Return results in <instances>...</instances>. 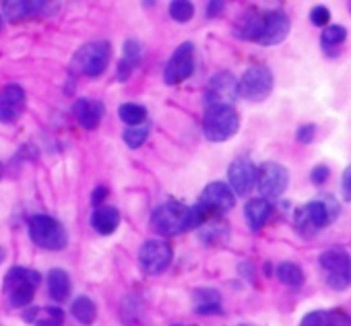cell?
I'll return each instance as SVG.
<instances>
[{
  "label": "cell",
  "instance_id": "obj_28",
  "mask_svg": "<svg viewBox=\"0 0 351 326\" xmlns=\"http://www.w3.org/2000/svg\"><path fill=\"white\" fill-rule=\"evenodd\" d=\"M34 326H62L64 310L62 308H38V314L32 322Z\"/></svg>",
  "mask_w": 351,
  "mask_h": 326
},
{
  "label": "cell",
  "instance_id": "obj_43",
  "mask_svg": "<svg viewBox=\"0 0 351 326\" xmlns=\"http://www.w3.org/2000/svg\"><path fill=\"white\" fill-rule=\"evenodd\" d=\"M240 326H246V324H240Z\"/></svg>",
  "mask_w": 351,
  "mask_h": 326
},
{
  "label": "cell",
  "instance_id": "obj_25",
  "mask_svg": "<svg viewBox=\"0 0 351 326\" xmlns=\"http://www.w3.org/2000/svg\"><path fill=\"white\" fill-rule=\"evenodd\" d=\"M141 58V46L136 42H126L124 44V54H122V60L118 62V71H116V79L118 81H126L130 77V73L134 71L136 62Z\"/></svg>",
  "mask_w": 351,
  "mask_h": 326
},
{
  "label": "cell",
  "instance_id": "obj_8",
  "mask_svg": "<svg viewBox=\"0 0 351 326\" xmlns=\"http://www.w3.org/2000/svg\"><path fill=\"white\" fill-rule=\"evenodd\" d=\"M273 73L263 64H254L246 68L244 75L238 79V97L252 103L265 101L273 91Z\"/></svg>",
  "mask_w": 351,
  "mask_h": 326
},
{
  "label": "cell",
  "instance_id": "obj_21",
  "mask_svg": "<svg viewBox=\"0 0 351 326\" xmlns=\"http://www.w3.org/2000/svg\"><path fill=\"white\" fill-rule=\"evenodd\" d=\"M118 223H120V213H118L114 207H104V205H99V207L93 211V215H91V225H93V229H95L97 234H101V236L114 234L116 227H118Z\"/></svg>",
  "mask_w": 351,
  "mask_h": 326
},
{
  "label": "cell",
  "instance_id": "obj_12",
  "mask_svg": "<svg viewBox=\"0 0 351 326\" xmlns=\"http://www.w3.org/2000/svg\"><path fill=\"white\" fill-rule=\"evenodd\" d=\"M193 71H195V46L191 42H184L167 60V66L163 71V81L167 85H178L186 81L193 75Z\"/></svg>",
  "mask_w": 351,
  "mask_h": 326
},
{
  "label": "cell",
  "instance_id": "obj_4",
  "mask_svg": "<svg viewBox=\"0 0 351 326\" xmlns=\"http://www.w3.org/2000/svg\"><path fill=\"white\" fill-rule=\"evenodd\" d=\"M236 207V195L234 190L223 184V182H211L201 199H199V205L195 207L197 213H199V227L207 221H211L213 217L217 215H223L228 211H232Z\"/></svg>",
  "mask_w": 351,
  "mask_h": 326
},
{
  "label": "cell",
  "instance_id": "obj_14",
  "mask_svg": "<svg viewBox=\"0 0 351 326\" xmlns=\"http://www.w3.org/2000/svg\"><path fill=\"white\" fill-rule=\"evenodd\" d=\"M25 103H27V97L21 85L11 83L3 87V91H0V122L11 124L19 120L21 114L25 112Z\"/></svg>",
  "mask_w": 351,
  "mask_h": 326
},
{
  "label": "cell",
  "instance_id": "obj_26",
  "mask_svg": "<svg viewBox=\"0 0 351 326\" xmlns=\"http://www.w3.org/2000/svg\"><path fill=\"white\" fill-rule=\"evenodd\" d=\"M275 273H277V279L289 289H300L304 285V271L295 262H281L277 264Z\"/></svg>",
  "mask_w": 351,
  "mask_h": 326
},
{
  "label": "cell",
  "instance_id": "obj_6",
  "mask_svg": "<svg viewBox=\"0 0 351 326\" xmlns=\"http://www.w3.org/2000/svg\"><path fill=\"white\" fill-rule=\"evenodd\" d=\"M29 227V238L36 246L44 248V250H52L58 252L66 246L69 238H66V229L62 227V223L50 215H34L27 223Z\"/></svg>",
  "mask_w": 351,
  "mask_h": 326
},
{
  "label": "cell",
  "instance_id": "obj_42",
  "mask_svg": "<svg viewBox=\"0 0 351 326\" xmlns=\"http://www.w3.org/2000/svg\"><path fill=\"white\" fill-rule=\"evenodd\" d=\"M173 326H180V324H173Z\"/></svg>",
  "mask_w": 351,
  "mask_h": 326
},
{
  "label": "cell",
  "instance_id": "obj_38",
  "mask_svg": "<svg viewBox=\"0 0 351 326\" xmlns=\"http://www.w3.org/2000/svg\"><path fill=\"white\" fill-rule=\"evenodd\" d=\"M238 271H240V275H242L246 281H252V277H254V266H252L250 262H242Z\"/></svg>",
  "mask_w": 351,
  "mask_h": 326
},
{
  "label": "cell",
  "instance_id": "obj_27",
  "mask_svg": "<svg viewBox=\"0 0 351 326\" xmlns=\"http://www.w3.org/2000/svg\"><path fill=\"white\" fill-rule=\"evenodd\" d=\"M71 314L75 316V320L77 322H81V324H93V320H95V316H97V308H95V303L89 299V297H77L75 301H73V305H71Z\"/></svg>",
  "mask_w": 351,
  "mask_h": 326
},
{
  "label": "cell",
  "instance_id": "obj_29",
  "mask_svg": "<svg viewBox=\"0 0 351 326\" xmlns=\"http://www.w3.org/2000/svg\"><path fill=\"white\" fill-rule=\"evenodd\" d=\"M118 116L128 126H138L147 120V110L138 103H122L118 108Z\"/></svg>",
  "mask_w": 351,
  "mask_h": 326
},
{
  "label": "cell",
  "instance_id": "obj_19",
  "mask_svg": "<svg viewBox=\"0 0 351 326\" xmlns=\"http://www.w3.org/2000/svg\"><path fill=\"white\" fill-rule=\"evenodd\" d=\"M318 262L326 271V275H351V258L345 250L339 248L324 250L318 256Z\"/></svg>",
  "mask_w": 351,
  "mask_h": 326
},
{
  "label": "cell",
  "instance_id": "obj_33",
  "mask_svg": "<svg viewBox=\"0 0 351 326\" xmlns=\"http://www.w3.org/2000/svg\"><path fill=\"white\" fill-rule=\"evenodd\" d=\"M310 21H312V25L324 29L328 25V21H330V11L326 7H314L310 11Z\"/></svg>",
  "mask_w": 351,
  "mask_h": 326
},
{
  "label": "cell",
  "instance_id": "obj_36",
  "mask_svg": "<svg viewBox=\"0 0 351 326\" xmlns=\"http://www.w3.org/2000/svg\"><path fill=\"white\" fill-rule=\"evenodd\" d=\"M341 195H343L345 201L351 203V166H349V168L343 172V176H341Z\"/></svg>",
  "mask_w": 351,
  "mask_h": 326
},
{
  "label": "cell",
  "instance_id": "obj_17",
  "mask_svg": "<svg viewBox=\"0 0 351 326\" xmlns=\"http://www.w3.org/2000/svg\"><path fill=\"white\" fill-rule=\"evenodd\" d=\"M73 114L81 128L93 130V128H97V124L104 116V105H101V101H93V99H77L73 105Z\"/></svg>",
  "mask_w": 351,
  "mask_h": 326
},
{
  "label": "cell",
  "instance_id": "obj_35",
  "mask_svg": "<svg viewBox=\"0 0 351 326\" xmlns=\"http://www.w3.org/2000/svg\"><path fill=\"white\" fill-rule=\"evenodd\" d=\"M328 176H330V170L326 166H322V163L316 168H312V172H310V180H312L314 186H322L328 180Z\"/></svg>",
  "mask_w": 351,
  "mask_h": 326
},
{
  "label": "cell",
  "instance_id": "obj_30",
  "mask_svg": "<svg viewBox=\"0 0 351 326\" xmlns=\"http://www.w3.org/2000/svg\"><path fill=\"white\" fill-rule=\"evenodd\" d=\"M149 132H151V124H149V122H143V124H138V126H128V128L124 130L122 138H124V142H126L130 149H138V147L147 140Z\"/></svg>",
  "mask_w": 351,
  "mask_h": 326
},
{
  "label": "cell",
  "instance_id": "obj_31",
  "mask_svg": "<svg viewBox=\"0 0 351 326\" xmlns=\"http://www.w3.org/2000/svg\"><path fill=\"white\" fill-rule=\"evenodd\" d=\"M193 15H195V7H193V3H189V0H176V3L169 5V17L173 21L186 23L193 19Z\"/></svg>",
  "mask_w": 351,
  "mask_h": 326
},
{
  "label": "cell",
  "instance_id": "obj_1",
  "mask_svg": "<svg viewBox=\"0 0 351 326\" xmlns=\"http://www.w3.org/2000/svg\"><path fill=\"white\" fill-rule=\"evenodd\" d=\"M289 17L283 11H248L236 25V36L258 46H277L289 34Z\"/></svg>",
  "mask_w": 351,
  "mask_h": 326
},
{
  "label": "cell",
  "instance_id": "obj_16",
  "mask_svg": "<svg viewBox=\"0 0 351 326\" xmlns=\"http://www.w3.org/2000/svg\"><path fill=\"white\" fill-rule=\"evenodd\" d=\"M54 9H56V5L44 3V0H19V3H5V7H3L5 17L13 23L50 15Z\"/></svg>",
  "mask_w": 351,
  "mask_h": 326
},
{
  "label": "cell",
  "instance_id": "obj_40",
  "mask_svg": "<svg viewBox=\"0 0 351 326\" xmlns=\"http://www.w3.org/2000/svg\"><path fill=\"white\" fill-rule=\"evenodd\" d=\"M0 29H3V15H0Z\"/></svg>",
  "mask_w": 351,
  "mask_h": 326
},
{
  "label": "cell",
  "instance_id": "obj_3",
  "mask_svg": "<svg viewBox=\"0 0 351 326\" xmlns=\"http://www.w3.org/2000/svg\"><path fill=\"white\" fill-rule=\"evenodd\" d=\"M339 203L330 197H318L310 201L304 209L295 211V227L304 236H314L318 229L328 227L337 217H339Z\"/></svg>",
  "mask_w": 351,
  "mask_h": 326
},
{
  "label": "cell",
  "instance_id": "obj_5",
  "mask_svg": "<svg viewBox=\"0 0 351 326\" xmlns=\"http://www.w3.org/2000/svg\"><path fill=\"white\" fill-rule=\"evenodd\" d=\"M40 273L23 266H13L5 277V293L13 308H25L34 299V291L40 285Z\"/></svg>",
  "mask_w": 351,
  "mask_h": 326
},
{
  "label": "cell",
  "instance_id": "obj_9",
  "mask_svg": "<svg viewBox=\"0 0 351 326\" xmlns=\"http://www.w3.org/2000/svg\"><path fill=\"white\" fill-rule=\"evenodd\" d=\"M112 58V48L108 42H93L83 46L75 58H73V71L87 75V77H99Z\"/></svg>",
  "mask_w": 351,
  "mask_h": 326
},
{
  "label": "cell",
  "instance_id": "obj_2",
  "mask_svg": "<svg viewBox=\"0 0 351 326\" xmlns=\"http://www.w3.org/2000/svg\"><path fill=\"white\" fill-rule=\"evenodd\" d=\"M151 227L155 234L169 238L184 234L193 227H199V213L195 207H186L182 203H163L151 213Z\"/></svg>",
  "mask_w": 351,
  "mask_h": 326
},
{
  "label": "cell",
  "instance_id": "obj_24",
  "mask_svg": "<svg viewBox=\"0 0 351 326\" xmlns=\"http://www.w3.org/2000/svg\"><path fill=\"white\" fill-rule=\"evenodd\" d=\"M48 291H50V297L56 299V301H64L71 293V279H69V273L62 271V268H52L48 273Z\"/></svg>",
  "mask_w": 351,
  "mask_h": 326
},
{
  "label": "cell",
  "instance_id": "obj_15",
  "mask_svg": "<svg viewBox=\"0 0 351 326\" xmlns=\"http://www.w3.org/2000/svg\"><path fill=\"white\" fill-rule=\"evenodd\" d=\"M228 178H230V188L234 190V195H250V190L254 188L256 182V168L254 163L246 157L236 159L230 170H228Z\"/></svg>",
  "mask_w": 351,
  "mask_h": 326
},
{
  "label": "cell",
  "instance_id": "obj_20",
  "mask_svg": "<svg viewBox=\"0 0 351 326\" xmlns=\"http://www.w3.org/2000/svg\"><path fill=\"white\" fill-rule=\"evenodd\" d=\"M271 213H273V205L267 199H252L244 207V217L252 231H258L269 221Z\"/></svg>",
  "mask_w": 351,
  "mask_h": 326
},
{
  "label": "cell",
  "instance_id": "obj_7",
  "mask_svg": "<svg viewBox=\"0 0 351 326\" xmlns=\"http://www.w3.org/2000/svg\"><path fill=\"white\" fill-rule=\"evenodd\" d=\"M240 128V118L234 105H217L209 108L203 118V132L213 142H223L232 138Z\"/></svg>",
  "mask_w": 351,
  "mask_h": 326
},
{
  "label": "cell",
  "instance_id": "obj_37",
  "mask_svg": "<svg viewBox=\"0 0 351 326\" xmlns=\"http://www.w3.org/2000/svg\"><path fill=\"white\" fill-rule=\"evenodd\" d=\"M223 9H226L223 3H209L207 5V17L209 19H215V17H219L223 13Z\"/></svg>",
  "mask_w": 351,
  "mask_h": 326
},
{
  "label": "cell",
  "instance_id": "obj_11",
  "mask_svg": "<svg viewBox=\"0 0 351 326\" xmlns=\"http://www.w3.org/2000/svg\"><path fill=\"white\" fill-rule=\"evenodd\" d=\"M171 258H173V252L169 244L163 240H147L138 250V264L149 275L163 273L171 264Z\"/></svg>",
  "mask_w": 351,
  "mask_h": 326
},
{
  "label": "cell",
  "instance_id": "obj_18",
  "mask_svg": "<svg viewBox=\"0 0 351 326\" xmlns=\"http://www.w3.org/2000/svg\"><path fill=\"white\" fill-rule=\"evenodd\" d=\"M300 326H351V318L341 310H314L302 318Z\"/></svg>",
  "mask_w": 351,
  "mask_h": 326
},
{
  "label": "cell",
  "instance_id": "obj_39",
  "mask_svg": "<svg viewBox=\"0 0 351 326\" xmlns=\"http://www.w3.org/2000/svg\"><path fill=\"white\" fill-rule=\"evenodd\" d=\"M106 197H108V188H97V190L93 192V205L99 207V203H101Z\"/></svg>",
  "mask_w": 351,
  "mask_h": 326
},
{
  "label": "cell",
  "instance_id": "obj_34",
  "mask_svg": "<svg viewBox=\"0 0 351 326\" xmlns=\"http://www.w3.org/2000/svg\"><path fill=\"white\" fill-rule=\"evenodd\" d=\"M314 136H316V124H304L295 132V140L302 145H310L314 140Z\"/></svg>",
  "mask_w": 351,
  "mask_h": 326
},
{
  "label": "cell",
  "instance_id": "obj_32",
  "mask_svg": "<svg viewBox=\"0 0 351 326\" xmlns=\"http://www.w3.org/2000/svg\"><path fill=\"white\" fill-rule=\"evenodd\" d=\"M199 236L205 244L213 246V244H221L223 240H228V229L221 223H211V225L203 227Z\"/></svg>",
  "mask_w": 351,
  "mask_h": 326
},
{
  "label": "cell",
  "instance_id": "obj_10",
  "mask_svg": "<svg viewBox=\"0 0 351 326\" xmlns=\"http://www.w3.org/2000/svg\"><path fill=\"white\" fill-rule=\"evenodd\" d=\"M254 186L263 195L261 199H279L289 186V172L275 161H265L256 170Z\"/></svg>",
  "mask_w": 351,
  "mask_h": 326
},
{
  "label": "cell",
  "instance_id": "obj_13",
  "mask_svg": "<svg viewBox=\"0 0 351 326\" xmlns=\"http://www.w3.org/2000/svg\"><path fill=\"white\" fill-rule=\"evenodd\" d=\"M238 99V81L230 73H217L205 89V108L234 105Z\"/></svg>",
  "mask_w": 351,
  "mask_h": 326
},
{
  "label": "cell",
  "instance_id": "obj_23",
  "mask_svg": "<svg viewBox=\"0 0 351 326\" xmlns=\"http://www.w3.org/2000/svg\"><path fill=\"white\" fill-rule=\"evenodd\" d=\"M193 297L197 314H221V295L215 289H197Z\"/></svg>",
  "mask_w": 351,
  "mask_h": 326
},
{
  "label": "cell",
  "instance_id": "obj_22",
  "mask_svg": "<svg viewBox=\"0 0 351 326\" xmlns=\"http://www.w3.org/2000/svg\"><path fill=\"white\" fill-rule=\"evenodd\" d=\"M345 40H347V29L343 25H326L320 34V46L328 56H337Z\"/></svg>",
  "mask_w": 351,
  "mask_h": 326
},
{
  "label": "cell",
  "instance_id": "obj_41",
  "mask_svg": "<svg viewBox=\"0 0 351 326\" xmlns=\"http://www.w3.org/2000/svg\"><path fill=\"white\" fill-rule=\"evenodd\" d=\"M0 178H3V166H0Z\"/></svg>",
  "mask_w": 351,
  "mask_h": 326
}]
</instances>
